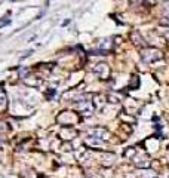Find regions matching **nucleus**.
<instances>
[{"mask_svg": "<svg viewBox=\"0 0 169 178\" xmlns=\"http://www.w3.org/2000/svg\"><path fill=\"white\" fill-rule=\"evenodd\" d=\"M141 57H142V59L145 62H153V61L162 58V53H160V51H157V49H148V51H144L141 53Z\"/></svg>", "mask_w": 169, "mask_h": 178, "instance_id": "nucleus-1", "label": "nucleus"}, {"mask_svg": "<svg viewBox=\"0 0 169 178\" xmlns=\"http://www.w3.org/2000/svg\"><path fill=\"white\" fill-rule=\"evenodd\" d=\"M104 135H105L104 129H92V131H89V137L91 138H102Z\"/></svg>", "mask_w": 169, "mask_h": 178, "instance_id": "nucleus-2", "label": "nucleus"}, {"mask_svg": "<svg viewBox=\"0 0 169 178\" xmlns=\"http://www.w3.org/2000/svg\"><path fill=\"white\" fill-rule=\"evenodd\" d=\"M165 15H166V16H169V4L165 8Z\"/></svg>", "mask_w": 169, "mask_h": 178, "instance_id": "nucleus-3", "label": "nucleus"}]
</instances>
